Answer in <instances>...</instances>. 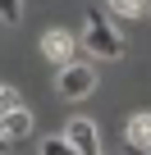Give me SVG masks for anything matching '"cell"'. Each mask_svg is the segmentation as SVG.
<instances>
[{
    "label": "cell",
    "mask_w": 151,
    "mask_h": 155,
    "mask_svg": "<svg viewBox=\"0 0 151 155\" xmlns=\"http://www.w3.org/2000/svg\"><path fill=\"white\" fill-rule=\"evenodd\" d=\"M124 141H128L137 155H146V150H151V114H133L128 128H124Z\"/></svg>",
    "instance_id": "5b68a950"
},
{
    "label": "cell",
    "mask_w": 151,
    "mask_h": 155,
    "mask_svg": "<svg viewBox=\"0 0 151 155\" xmlns=\"http://www.w3.org/2000/svg\"><path fill=\"white\" fill-rule=\"evenodd\" d=\"M146 155H151V150H146Z\"/></svg>",
    "instance_id": "7c38bea8"
},
{
    "label": "cell",
    "mask_w": 151,
    "mask_h": 155,
    "mask_svg": "<svg viewBox=\"0 0 151 155\" xmlns=\"http://www.w3.org/2000/svg\"><path fill=\"white\" fill-rule=\"evenodd\" d=\"M5 150H9V137H5V132H0V155H5Z\"/></svg>",
    "instance_id": "8fae6325"
},
{
    "label": "cell",
    "mask_w": 151,
    "mask_h": 155,
    "mask_svg": "<svg viewBox=\"0 0 151 155\" xmlns=\"http://www.w3.org/2000/svg\"><path fill=\"white\" fill-rule=\"evenodd\" d=\"M19 110V96H14V87H0V119L5 114H14Z\"/></svg>",
    "instance_id": "30bf717a"
},
{
    "label": "cell",
    "mask_w": 151,
    "mask_h": 155,
    "mask_svg": "<svg viewBox=\"0 0 151 155\" xmlns=\"http://www.w3.org/2000/svg\"><path fill=\"white\" fill-rule=\"evenodd\" d=\"M0 132H5L9 141H14V137H28V132H32V114L19 105L14 114H5V119H0Z\"/></svg>",
    "instance_id": "8992f818"
},
{
    "label": "cell",
    "mask_w": 151,
    "mask_h": 155,
    "mask_svg": "<svg viewBox=\"0 0 151 155\" xmlns=\"http://www.w3.org/2000/svg\"><path fill=\"white\" fill-rule=\"evenodd\" d=\"M73 46H78V41H73L64 28H55V32H46V37H41V55H46V59H55V64H64V68H69Z\"/></svg>",
    "instance_id": "277c9868"
},
{
    "label": "cell",
    "mask_w": 151,
    "mask_h": 155,
    "mask_svg": "<svg viewBox=\"0 0 151 155\" xmlns=\"http://www.w3.org/2000/svg\"><path fill=\"white\" fill-rule=\"evenodd\" d=\"M92 91H96V73H92L87 64L60 68V96H64V101H83V96H92Z\"/></svg>",
    "instance_id": "7a4b0ae2"
},
{
    "label": "cell",
    "mask_w": 151,
    "mask_h": 155,
    "mask_svg": "<svg viewBox=\"0 0 151 155\" xmlns=\"http://www.w3.org/2000/svg\"><path fill=\"white\" fill-rule=\"evenodd\" d=\"M64 137H69L73 155H101V137H96V123L92 119H73Z\"/></svg>",
    "instance_id": "3957f363"
},
{
    "label": "cell",
    "mask_w": 151,
    "mask_h": 155,
    "mask_svg": "<svg viewBox=\"0 0 151 155\" xmlns=\"http://www.w3.org/2000/svg\"><path fill=\"white\" fill-rule=\"evenodd\" d=\"M41 155H73L69 137H41Z\"/></svg>",
    "instance_id": "ba28073f"
},
{
    "label": "cell",
    "mask_w": 151,
    "mask_h": 155,
    "mask_svg": "<svg viewBox=\"0 0 151 155\" xmlns=\"http://www.w3.org/2000/svg\"><path fill=\"white\" fill-rule=\"evenodd\" d=\"M110 9L124 14V18H142L146 14V0H110Z\"/></svg>",
    "instance_id": "52a82bcc"
},
{
    "label": "cell",
    "mask_w": 151,
    "mask_h": 155,
    "mask_svg": "<svg viewBox=\"0 0 151 155\" xmlns=\"http://www.w3.org/2000/svg\"><path fill=\"white\" fill-rule=\"evenodd\" d=\"M0 18H5V23H19L23 18V0H0Z\"/></svg>",
    "instance_id": "9c48e42d"
},
{
    "label": "cell",
    "mask_w": 151,
    "mask_h": 155,
    "mask_svg": "<svg viewBox=\"0 0 151 155\" xmlns=\"http://www.w3.org/2000/svg\"><path fill=\"white\" fill-rule=\"evenodd\" d=\"M83 46L101 59H119L124 55V37L105 23V14H87V32H83Z\"/></svg>",
    "instance_id": "6da1fadb"
}]
</instances>
